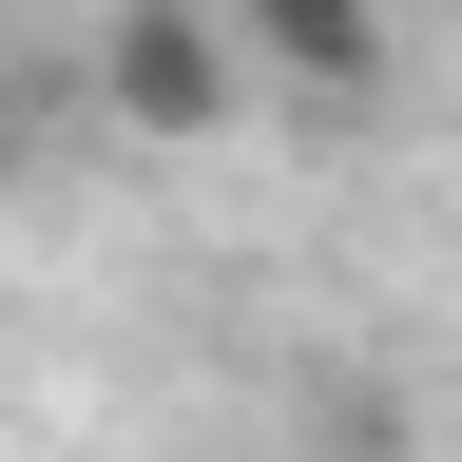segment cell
<instances>
[{
    "label": "cell",
    "instance_id": "obj_1",
    "mask_svg": "<svg viewBox=\"0 0 462 462\" xmlns=\"http://www.w3.org/2000/svg\"><path fill=\"white\" fill-rule=\"evenodd\" d=\"M97 97H116V135H154V154L231 135V97H251L231 0H97Z\"/></svg>",
    "mask_w": 462,
    "mask_h": 462
},
{
    "label": "cell",
    "instance_id": "obj_2",
    "mask_svg": "<svg viewBox=\"0 0 462 462\" xmlns=\"http://www.w3.org/2000/svg\"><path fill=\"white\" fill-rule=\"evenodd\" d=\"M231 39H251V78H289V97H366L385 78V0H231Z\"/></svg>",
    "mask_w": 462,
    "mask_h": 462
}]
</instances>
